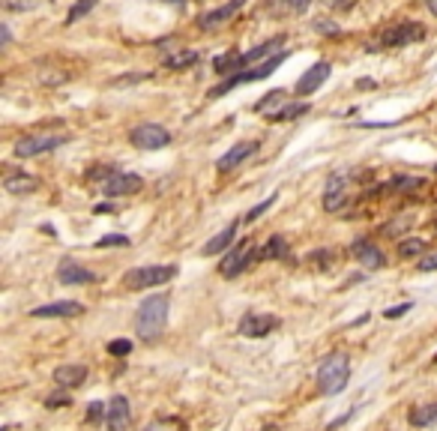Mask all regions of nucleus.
<instances>
[{"label":"nucleus","instance_id":"1","mask_svg":"<svg viewBox=\"0 0 437 431\" xmlns=\"http://www.w3.org/2000/svg\"><path fill=\"white\" fill-rule=\"evenodd\" d=\"M168 312H171V296L168 294H153L138 305V314H135V329L138 336L153 342L156 336H162L165 323H168Z\"/></svg>","mask_w":437,"mask_h":431},{"label":"nucleus","instance_id":"2","mask_svg":"<svg viewBox=\"0 0 437 431\" xmlns=\"http://www.w3.org/2000/svg\"><path fill=\"white\" fill-rule=\"evenodd\" d=\"M90 177L99 180L105 198H129V195H138L144 189V177H141V174L120 171V168H111V165H99Z\"/></svg>","mask_w":437,"mask_h":431},{"label":"nucleus","instance_id":"3","mask_svg":"<svg viewBox=\"0 0 437 431\" xmlns=\"http://www.w3.org/2000/svg\"><path fill=\"white\" fill-rule=\"evenodd\" d=\"M282 60H287V48H282V51H276L273 57H267L261 66H252V69H240V72H234V75H228L222 84H216L210 90V99H219V96H225L228 90H234V87H243V84H252V81H263V78H270L273 75V69H279L282 66Z\"/></svg>","mask_w":437,"mask_h":431},{"label":"nucleus","instance_id":"4","mask_svg":"<svg viewBox=\"0 0 437 431\" xmlns=\"http://www.w3.org/2000/svg\"><path fill=\"white\" fill-rule=\"evenodd\" d=\"M348 380H351V360L344 353H333V356H327V360L320 362V369H318V389L324 395L344 393Z\"/></svg>","mask_w":437,"mask_h":431},{"label":"nucleus","instance_id":"5","mask_svg":"<svg viewBox=\"0 0 437 431\" xmlns=\"http://www.w3.org/2000/svg\"><path fill=\"white\" fill-rule=\"evenodd\" d=\"M174 276H177L174 264H147V267H132L123 276V288L126 291H144V288H159Z\"/></svg>","mask_w":437,"mask_h":431},{"label":"nucleus","instance_id":"6","mask_svg":"<svg viewBox=\"0 0 437 431\" xmlns=\"http://www.w3.org/2000/svg\"><path fill=\"white\" fill-rule=\"evenodd\" d=\"M423 39H425V27L419 21H399V24H390L381 33L377 48H405V45L423 43Z\"/></svg>","mask_w":437,"mask_h":431},{"label":"nucleus","instance_id":"7","mask_svg":"<svg viewBox=\"0 0 437 431\" xmlns=\"http://www.w3.org/2000/svg\"><path fill=\"white\" fill-rule=\"evenodd\" d=\"M255 258H258V252H255V243H252V240H240V243H237V246L225 255V258H222L219 272H222L225 279H237L240 272H246V270L252 267Z\"/></svg>","mask_w":437,"mask_h":431},{"label":"nucleus","instance_id":"8","mask_svg":"<svg viewBox=\"0 0 437 431\" xmlns=\"http://www.w3.org/2000/svg\"><path fill=\"white\" fill-rule=\"evenodd\" d=\"M129 144L138 147V150H162V147L171 144V132L159 123H138L129 132Z\"/></svg>","mask_w":437,"mask_h":431},{"label":"nucleus","instance_id":"9","mask_svg":"<svg viewBox=\"0 0 437 431\" xmlns=\"http://www.w3.org/2000/svg\"><path fill=\"white\" fill-rule=\"evenodd\" d=\"M60 144H66V135H24L15 141V156L19 159H30V156L51 153Z\"/></svg>","mask_w":437,"mask_h":431},{"label":"nucleus","instance_id":"10","mask_svg":"<svg viewBox=\"0 0 437 431\" xmlns=\"http://www.w3.org/2000/svg\"><path fill=\"white\" fill-rule=\"evenodd\" d=\"M279 327V318L276 314H263V312H246L243 318H240V336L246 338H263V336H270L273 329Z\"/></svg>","mask_w":437,"mask_h":431},{"label":"nucleus","instance_id":"11","mask_svg":"<svg viewBox=\"0 0 437 431\" xmlns=\"http://www.w3.org/2000/svg\"><path fill=\"white\" fill-rule=\"evenodd\" d=\"M329 72H333V66H329L327 60H318L315 66H309L306 72L300 75V81H296V87H294V93L296 96H311L315 90H320V84L329 78Z\"/></svg>","mask_w":437,"mask_h":431},{"label":"nucleus","instance_id":"12","mask_svg":"<svg viewBox=\"0 0 437 431\" xmlns=\"http://www.w3.org/2000/svg\"><path fill=\"white\" fill-rule=\"evenodd\" d=\"M27 314H30V318H78V314H84V303L57 300V303L36 305V309H30Z\"/></svg>","mask_w":437,"mask_h":431},{"label":"nucleus","instance_id":"13","mask_svg":"<svg viewBox=\"0 0 437 431\" xmlns=\"http://www.w3.org/2000/svg\"><path fill=\"white\" fill-rule=\"evenodd\" d=\"M246 6V0H228V3H222V6H216V10H210V12H204L201 19H198V27L201 30H216L219 24H225V21H231L237 12H240Z\"/></svg>","mask_w":437,"mask_h":431},{"label":"nucleus","instance_id":"14","mask_svg":"<svg viewBox=\"0 0 437 431\" xmlns=\"http://www.w3.org/2000/svg\"><path fill=\"white\" fill-rule=\"evenodd\" d=\"M132 426V408L126 395H114L108 401V417H105V428L108 431H126Z\"/></svg>","mask_w":437,"mask_h":431},{"label":"nucleus","instance_id":"15","mask_svg":"<svg viewBox=\"0 0 437 431\" xmlns=\"http://www.w3.org/2000/svg\"><path fill=\"white\" fill-rule=\"evenodd\" d=\"M57 281H63V285H90V281H96V272H90L87 267H81L78 261L72 258H63L57 264Z\"/></svg>","mask_w":437,"mask_h":431},{"label":"nucleus","instance_id":"16","mask_svg":"<svg viewBox=\"0 0 437 431\" xmlns=\"http://www.w3.org/2000/svg\"><path fill=\"white\" fill-rule=\"evenodd\" d=\"M255 153H258V141H240V144H234V147H231V150L216 162V168H219L222 174H228V171L240 168V165L249 159V156H255Z\"/></svg>","mask_w":437,"mask_h":431},{"label":"nucleus","instance_id":"17","mask_svg":"<svg viewBox=\"0 0 437 431\" xmlns=\"http://www.w3.org/2000/svg\"><path fill=\"white\" fill-rule=\"evenodd\" d=\"M287 105H291V93H287V90H270L267 96L255 102V111L263 114V117H270V120H276Z\"/></svg>","mask_w":437,"mask_h":431},{"label":"nucleus","instance_id":"18","mask_svg":"<svg viewBox=\"0 0 437 431\" xmlns=\"http://www.w3.org/2000/svg\"><path fill=\"white\" fill-rule=\"evenodd\" d=\"M84 380H87V369L81 362H66V366L54 369V384L60 389H78L84 386Z\"/></svg>","mask_w":437,"mask_h":431},{"label":"nucleus","instance_id":"19","mask_svg":"<svg viewBox=\"0 0 437 431\" xmlns=\"http://www.w3.org/2000/svg\"><path fill=\"white\" fill-rule=\"evenodd\" d=\"M348 204V180L344 177H329L327 180V189H324V210L327 213H335Z\"/></svg>","mask_w":437,"mask_h":431},{"label":"nucleus","instance_id":"20","mask_svg":"<svg viewBox=\"0 0 437 431\" xmlns=\"http://www.w3.org/2000/svg\"><path fill=\"white\" fill-rule=\"evenodd\" d=\"M353 255H357V261L368 270H381L386 264V255L372 243V240H357V243H353Z\"/></svg>","mask_w":437,"mask_h":431},{"label":"nucleus","instance_id":"21","mask_svg":"<svg viewBox=\"0 0 437 431\" xmlns=\"http://www.w3.org/2000/svg\"><path fill=\"white\" fill-rule=\"evenodd\" d=\"M3 189L12 195H30L39 189V180L33 174H24V171H6L3 177Z\"/></svg>","mask_w":437,"mask_h":431},{"label":"nucleus","instance_id":"22","mask_svg":"<svg viewBox=\"0 0 437 431\" xmlns=\"http://www.w3.org/2000/svg\"><path fill=\"white\" fill-rule=\"evenodd\" d=\"M198 60H201V54L195 51V48H174V51L165 54V69L171 72H180V69H189V66H195Z\"/></svg>","mask_w":437,"mask_h":431},{"label":"nucleus","instance_id":"23","mask_svg":"<svg viewBox=\"0 0 437 431\" xmlns=\"http://www.w3.org/2000/svg\"><path fill=\"white\" fill-rule=\"evenodd\" d=\"M258 258L261 261H291V248H287V240L285 237H270L267 243L258 248Z\"/></svg>","mask_w":437,"mask_h":431},{"label":"nucleus","instance_id":"24","mask_svg":"<svg viewBox=\"0 0 437 431\" xmlns=\"http://www.w3.org/2000/svg\"><path fill=\"white\" fill-rule=\"evenodd\" d=\"M237 228H240V225H237V222H234V225H228L225 231H219L216 237H210L207 243H204V248H201V252H204V255H219V252H225V248H228L231 243H234Z\"/></svg>","mask_w":437,"mask_h":431},{"label":"nucleus","instance_id":"25","mask_svg":"<svg viewBox=\"0 0 437 431\" xmlns=\"http://www.w3.org/2000/svg\"><path fill=\"white\" fill-rule=\"evenodd\" d=\"M408 422H410L414 428L437 426V401H434V404H416V408L408 413Z\"/></svg>","mask_w":437,"mask_h":431},{"label":"nucleus","instance_id":"26","mask_svg":"<svg viewBox=\"0 0 437 431\" xmlns=\"http://www.w3.org/2000/svg\"><path fill=\"white\" fill-rule=\"evenodd\" d=\"M243 69V54L240 51H225L213 60V72L216 75H234V72Z\"/></svg>","mask_w":437,"mask_h":431},{"label":"nucleus","instance_id":"27","mask_svg":"<svg viewBox=\"0 0 437 431\" xmlns=\"http://www.w3.org/2000/svg\"><path fill=\"white\" fill-rule=\"evenodd\" d=\"M96 3H99V0H75V3H72V10L66 12V24L81 21L84 15H90V12L96 10Z\"/></svg>","mask_w":437,"mask_h":431},{"label":"nucleus","instance_id":"28","mask_svg":"<svg viewBox=\"0 0 437 431\" xmlns=\"http://www.w3.org/2000/svg\"><path fill=\"white\" fill-rule=\"evenodd\" d=\"M423 183H425L423 177H392L390 189H395V192H410V189H419Z\"/></svg>","mask_w":437,"mask_h":431},{"label":"nucleus","instance_id":"29","mask_svg":"<svg viewBox=\"0 0 437 431\" xmlns=\"http://www.w3.org/2000/svg\"><path fill=\"white\" fill-rule=\"evenodd\" d=\"M423 248H425V240H419V237H410V240H401L399 243L401 258H414V255H419Z\"/></svg>","mask_w":437,"mask_h":431},{"label":"nucleus","instance_id":"30","mask_svg":"<svg viewBox=\"0 0 437 431\" xmlns=\"http://www.w3.org/2000/svg\"><path fill=\"white\" fill-rule=\"evenodd\" d=\"M309 111V105L306 102H296V105H287L282 114H279V117L273 120V123H287V120H294V117H303V114Z\"/></svg>","mask_w":437,"mask_h":431},{"label":"nucleus","instance_id":"31","mask_svg":"<svg viewBox=\"0 0 437 431\" xmlns=\"http://www.w3.org/2000/svg\"><path fill=\"white\" fill-rule=\"evenodd\" d=\"M105 417H108V404H102V401H90L87 404V419L90 422H99Z\"/></svg>","mask_w":437,"mask_h":431},{"label":"nucleus","instance_id":"32","mask_svg":"<svg viewBox=\"0 0 437 431\" xmlns=\"http://www.w3.org/2000/svg\"><path fill=\"white\" fill-rule=\"evenodd\" d=\"M132 240L129 237H123V234H108V237H102V240H96V248H108V246H129Z\"/></svg>","mask_w":437,"mask_h":431},{"label":"nucleus","instance_id":"33","mask_svg":"<svg viewBox=\"0 0 437 431\" xmlns=\"http://www.w3.org/2000/svg\"><path fill=\"white\" fill-rule=\"evenodd\" d=\"M273 204H276V195H270V198H267V201H263V204L252 207V210L246 213V222H255V219H261V216L267 213V210H270V207H273Z\"/></svg>","mask_w":437,"mask_h":431},{"label":"nucleus","instance_id":"34","mask_svg":"<svg viewBox=\"0 0 437 431\" xmlns=\"http://www.w3.org/2000/svg\"><path fill=\"white\" fill-rule=\"evenodd\" d=\"M153 72H135V75H120V78H111V87H123V84H135L141 78H150Z\"/></svg>","mask_w":437,"mask_h":431},{"label":"nucleus","instance_id":"35","mask_svg":"<svg viewBox=\"0 0 437 431\" xmlns=\"http://www.w3.org/2000/svg\"><path fill=\"white\" fill-rule=\"evenodd\" d=\"M132 351V342H126V338H117V342H108V353L114 356H126Z\"/></svg>","mask_w":437,"mask_h":431},{"label":"nucleus","instance_id":"36","mask_svg":"<svg viewBox=\"0 0 437 431\" xmlns=\"http://www.w3.org/2000/svg\"><path fill=\"white\" fill-rule=\"evenodd\" d=\"M320 3H324L327 10H339V12H344V10H353V6H357V0H320Z\"/></svg>","mask_w":437,"mask_h":431},{"label":"nucleus","instance_id":"37","mask_svg":"<svg viewBox=\"0 0 437 431\" xmlns=\"http://www.w3.org/2000/svg\"><path fill=\"white\" fill-rule=\"evenodd\" d=\"M282 6H285V10H291V12H306L311 6V0H282Z\"/></svg>","mask_w":437,"mask_h":431},{"label":"nucleus","instance_id":"38","mask_svg":"<svg viewBox=\"0 0 437 431\" xmlns=\"http://www.w3.org/2000/svg\"><path fill=\"white\" fill-rule=\"evenodd\" d=\"M39 0H3L6 10H33Z\"/></svg>","mask_w":437,"mask_h":431},{"label":"nucleus","instance_id":"39","mask_svg":"<svg viewBox=\"0 0 437 431\" xmlns=\"http://www.w3.org/2000/svg\"><path fill=\"white\" fill-rule=\"evenodd\" d=\"M410 309H414V303H401V305H395V309H386L383 318H390V321H392V318H401V314H408Z\"/></svg>","mask_w":437,"mask_h":431},{"label":"nucleus","instance_id":"40","mask_svg":"<svg viewBox=\"0 0 437 431\" xmlns=\"http://www.w3.org/2000/svg\"><path fill=\"white\" fill-rule=\"evenodd\" d=\"M419 270H423V272H432V270H437V255H432V258H425L423 264H419Z\"/></svg>","mask_w":437,"mask_h":431},{"label":"nucleus","instance_id":"41","mask_svg":"<svg viewBox=\"0 0 437 431\" xmlns=\"http://www.w3.org/2000/svg\"><path fill=\"white\" fill-rule=\"evenodd\" d=\"M48 408H57V404H66V395H51V399L45 401Z\"/></svg>","mask_w":437,"mask_h":431},{"label":"nucleus","instance_id":"42","mask_svg":"<svg viewBox=\"0 0 437 431\" xmlns=\"http://www.w3.org/2000/svg\"><path fill=\"white\" fill-rule=\"evenodd\" d=\"M12 43V33H10V27L3 24V45H10Z\"/></svg>","mask_w":437,"mask_h":431},{"label":"nucleus","instance_id":"43","mask_svg":"<svg viewBox=\"0 0 437 431\" xmlns=\"http://www.w3.org/2000/svg\"><path fill=\"white\" fill-rule=\"evenodd\" d=\"M425 6H428V12L437 15V0H425Z\"/></svg>","mask_w":437,"mask_h":431},{"label":"nucleus","instance_id":"44","mask_svg":"<svg viewBox=\"0 0 437 431\" xmlns=\"http://www.w3.org/2000/svg\"><path fill=\"white\" fill-rule=\"evenodd\" d=\"M162 3H171V6H183L186 0H162Z\"/></svg>","mask_w":437,"mask_h":431},{"label":"nucleus","instance_id":"45","mask_svg":"<svg viewBox=\"0 0 437 431\" xmlns=\"http://www.w3.org/2000/svg\"><path fill=\"white\" fill-rule=\"evenodd\" d=\"M263 431H285V428H263Z\"/></svg>","mask_w":437,"mask_h":431},{"label":"nucleus","instance_id":"46","mask_svg":"<svg viewBox=\"0 0 437 431\" xmlns=\"http://www.w3.org/2000/svg\"><path fill=\"white\" fill-rule=\"evenodd\" d=\"M434 171H437V168H434Z\"/></svg>","mask_w":437,"mask_h":431}]
</instances>
